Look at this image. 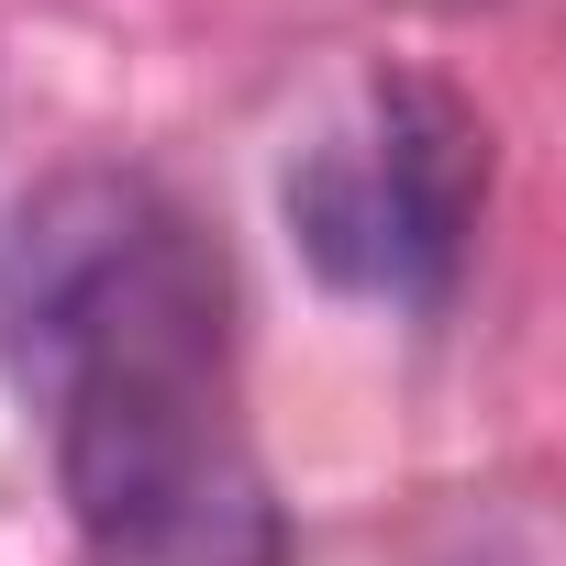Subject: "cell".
I'll list each match as a JSON object with an SVG mask.
<instances>
[{
  "instance_id": "cell-1",
  "label": "cell",
  "mask_w": 566,
  "mask_h": 566,
  "mask_svg": "<svg viewBox=\"0 0 566 566\" xmlns=\"http://www.w3.org/2000/svg\"><path fill=\"white\" fill-rule=\"evenodd\" d=\"M0 367L56 422L90 566H277L233 422L211 233L134 167H67L0 233Z\"/></svg>"
},
{
  "instance_id": "cell-2",
  "label": "cell",
  "mask_w": 566,
  "mask_h": 566,
  "mask_svg": "<svg viewBox=\"0 0 566 566\" xmlns=\"http://www.w3.org/2000/svg\"><path fill=\"white\" fill-rule=\"evenodd\" d=\"M478 178H489V134L444 90L367 78L356 112L290 156V233L334 290L444 312L478 222Z\"/></svg>"
}]
</instances>
